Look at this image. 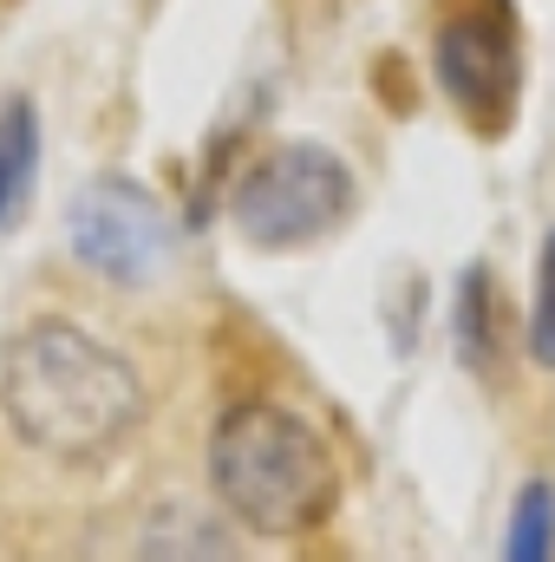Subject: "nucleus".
Wrapping results in <instances>:
<instances>
[{
    "mask_svg": "<svg viewBox=\"0 0 555 562\" xmlns=\"http://www.w3.org/2000/svg\"><path fill=\"white\" fill-rule=\"evenodd\" d=\"M431 86L471 138H510L523 112L517 0H444V13L431 20Z\"/></svg>",
    "mask_w": 555,
    "mask_h": 562,
    "instance_id": "4",
    "label": "nucleus"
},
{
    "mask_svg": "<svg viewBox=\"0 0 555 562\" xmlns=\"http://www.w3.org/2000/svg\"><path fill=\"white\" fill-rule=\"evenodd\" d=\"M33 177H39V105L26 92H7L0 99V236L20 229L33 203Z\"/></svg>",
    "mask_w": 555,
    "mask_h": 562,
    "instance_id": "7",
    "label": "nucleus"
},
{
    "mask_svg": "<svg viewBox=\"0 0 555 562\" xmlns=\"http://www.w3.org/2000/svg\"><path fill=\"white\" fill-rule=\"evenodd\" d=\"M209 491L242 530L301 543L333 524L347 471L307 413L281 400H242L209 431Z\"/></svg>",
    "mask_w": 555,
    "mask_h": 562,
    "instance_id": "2",
    "label": "nucleus"
},
{
    "mask_svg": "<svg viewBox=\"0 0 555 562\" xmlns=\"http://www.w3.org/2000/svg\"><path fill=\"white\" fill-rule=\"evenodd\" d=\"M503 557L510 562H550L555 557V484L550 477H530L510 504V524H503Z\"/></svg>",
    "mask_w": 555,
    "mask_h": 562,
    "instance_id": "8",
    "label": "nucleus"
},
{
    "mask_svg": "<svg viewBox=\"0 0 555 562\" xmlns=\"http://www.w3.org/2000/svg\"><path fill=\"white\" fill-rule=\"evenodd\" d=\"M451 353L471 380H497L510 360V327H503V301L490 262H464L451 281Z\"/></svg>",
    "mask_w": 555,
    "mask_h": 562,
    "instance_id": "6",
    "label": "nucleus"
},
{
    "mask_svg": "<svg viewBox=\"0 0 555 562\" xmlns=\"http://www.w3.org/2000/svg\"><path fill=\"white\" fill-rule=\"evenodd\" d=\"M66 249L86 276L138 294V288H157L170 276L177 223H170V210L150 183L125 177V170H99L66 203Z\"/></svg>",
    "mask_w": 555,
    "mask_h": 562,
    "instance_id": "5",
    "label": "nucleus"
},
{
    "mask_svg": "<svg viewBox=\"0 0 555 562\" xmlns=\"http://www.w3.org/2000/svg\"><path fill=\"white\" fill-rule=\"evenodd\" d=\"M150 413V386L92 327L66 314H33L0 347V419L53 464H105L132 445Z\"/></svg>",
    "mask_w": 555,
    "mask_h": 562,
    "instance_id": "1",
    "label": "nucleus"
},
{
    "mask_svg": "<svg viewBox=\"0 0 555 562\" xmlns=\"http://www.w3.org/2000/svg\"><path fill=\"white\" fill-rule=\"evenodd\" d=\"M353 210H360V183L347 157L314 138H281L256 150L229 190V223L262 256H294V249L340 236Z\"/></svg>",
    "mask_w": 555,
    "mask_h": 562,
    "instance_id": "3",
    "label": "nucleus"
},
{
    "mask_svg": "<svg viewBox=\"0 0 555 562\" xmlns=\"http://www.w3.org/2000/svg\"><path fill=\"white\" fill-rule=\"evenodd\" d=\"M523 347H530V360H536L543 373H555V229L543 236V249H536V288H530Z\"/></svg>",
    "mask_w": 555,
    "mask_h": 562,
    "instance_id": "9",
    "label": "nucleus"
}]
</instances>
